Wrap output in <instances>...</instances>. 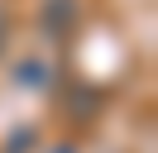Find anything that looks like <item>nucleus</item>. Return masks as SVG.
<instances>
[{
  "label": "nucleus",
  "instance_id": "2",
  "mask_svg": "<svg viewBox=\"0 0 158 153\" xmlns=\"http://www.w3.org/2000/svg\"><path fill=\"white\" fill-rule=\"evenodd\" d=\"M15 76H19V86H29V91H43V86H48V67H43L39 57L19 62V67H15Z\"/></svg>",
  "mask_w": 158,
  "mask_h": 153
},
{
  "label": "nucleus",
  "instance_id": "1",
  "mask_svg": "<svg viewBox=\"0 0 158 153\" xmlns=\"http://www.w3.org/2000/svg\"><path fill=\"white\" fill-rule=\"evenodd\" d=\"M72 24H77V0H48L43 29H48V34H72Z\"/></svg>",
  "mask_w": 158,
  "mask_h": 153
},
{
  "label": "nucleus",
  "instance_id": "4",
  "mask_svg": "<svg viewBox=\"0 0 158 153\" xmlns=\"http://www.w3.org/2000/svg\"><path fill=\"white\" fill-rule=\"evenodd\" d=\"M58 153H77V148H72V143H67V148H58Z\"/></svg>",
  "mask_w": 158,
  "mask_h": 153
},
{
  "label": "nucleus",
  "instance_id": "3",
  "mask_svg": "<svg viewBox=\"0 0 158 153\" xmlns=\"http://www.w3.org/2000/svg\"><path fill=\"white\" fill-rule=\"evenodd\" d=\"M19 148H34V129H19V134L10 139V148H5V153H19Z\"/></svg>",
  "mask_w": 158,
  "mask_h": 153
}]
</instances>
